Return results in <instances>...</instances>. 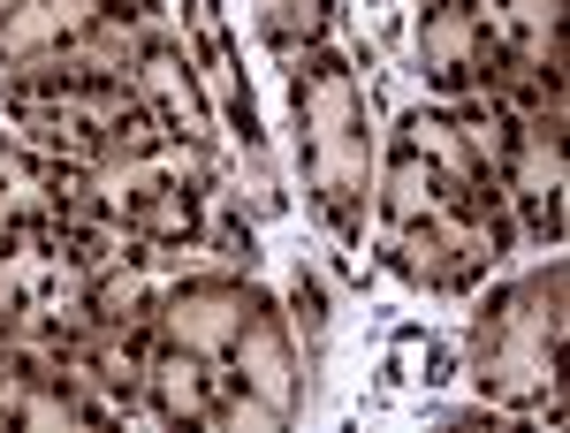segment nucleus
I'll list each match as a JSON object with an SVG mask.
<instances>
[{
    "label": "nucleus",
    "mask_w": 570,
    "mask_h": 433,
    "mask_svg": "<svg viewBox=\"0 0 570 433\" xmlns=\"http://www.w3.org/2000/svg\"><path fill=\"white\" fill-rule=\"evenodd\" d=\"M494 183H502L518 236L556 244L563 236V115L494 122Z\"/></svg>",
    "instance_id": "nucleus-3"
},
{
    "label": "nucleus",
    "mask_w": 570,
    "mask_h": 433,
    "mask_svg": "<svg viewBox=\"0 0 570 433\" xmlns=\"http://www.w3.org/2000/svg\"><path fill=\"white\" fill-rule=\"evenodd\" d=\"M153 304H160V289H153L145 252H115L99 274H85V319L91 327H153Z\"/></svg>",
    "instance_id": "nucleus-10"
},
{
    "label": "nucleus",
    "mask_w": 570,
    "mask_h": 433,
    "mask_svg": "<svg viewBox=\"0 0 570 433\" xmlns=\"http://www.w3.org/2000/svg\"><path fill=\"white\" fill-rule=\"evenodd\" d=\"M107 0H16L0 16V69H31V61H53L61 46L99 23Z\"/></svg>",
    "instance_id": "nucleus-9"
},
{
    "label": "nucleus",
    "mask_w": 570,
    "mask_h": 433,
    "mask_svg": "<svg viewBox=\"0 0 570 433\" xmlns=\"http://www.w3.org/2000/svg\"><path fill=\"white\" fill-rule=\"evenodd\" d=\"M502 23L487 0H419V69L441 99H480Z\"/></svg>",
    "instance_id": "nucleus-5"
},
{
    "label": "nucleus",
    "mask_w": 570,
    "mask_h": 433,
    "mask_svg": "<svg viewBox=\"0 0 570 433\" xmlns=\"http://www.w3.org/2000/svg\"><path fill=\"white\" fill-rule=\"evenodd\" d=\"M220 388H228V373H214V357L160 350L153 373H145V403H137V419H160V426H214Z\"/></svg>",
    "instance_id": "nucleus-8"
},
{
    "label": "nucleus",
    "mask_w": 570,
    "mask_h": 433,
    "mask_svg": "<svg viewBox=\"0 0 570 433\" xmlns=\"http://www.w3.org/2000/svg\"><path fill=\"white\" fill-rule=\"evenodd\" d=\"M220 365H228V381H236L244 395H259L282 426L305 411V350H297V335H289V312L266 297V289H252L244 327H236V343L220 350Z\"/></svg>",
    "instance_id": "nucleus-4"
},
{
    "label": "nucleus",
    "mask_w": 570,
    "mask_h": 433,
    "mask_svg": "<svg viewBox=\"0 0 570 433\" xmlns=\"http://www.w3.org/2000/svg\"><path fill=\"white\" fill-rule=\"evenodd\" d=\"M289 115H297V152H305V190L320 220L357 244L365 236V206H373V168H381V137H373V107L357 69L335 46H312L289 69Z\"/></svg>",
    "instance_id": "nucleus-2"
},
{
    "label": "nucleus",
    "mask_w": 570,
    "mask_h": 433,
    "mask_svg": "<svg viewBox=\"0 0 570 433\" xmlns=\"http://www.w3.org/2000/svg\"><path fill=\"white\" fill-rule=\"evenodd\" d=\"M487 8H494L502 31H532V39L563 31V0H487Z\"/></svg>",
    "instance_id": "nucleus-14"
},
{
    "label": "nucleus",
    "mask_w": 570,
    "mask_h": 433,
    "mask_svg": "<svg viewBox=\"0 0 570 433\" xmlns=\"http://www.w3.org/2000/svg\"><path fill=\"white\" fill-rule=\"evenodd\" d=\"M8 8H16V0H0V16H8Z\"/></svg>",
    "instance_id": "nucleus-15"
},
{
    "label": "nucleus",
    "mask_w": 570,
    "mask_h": 433,
    "mask_svg": "<svg viewBox=\"0 0 570 433\" xmlns=\"http://www.w3.org/2000/svg\"><path fill=\"white\" fill-rule=\"evenodd\" d=\"M236 206H252V214H274L282 206V190H274V160H266V145L252 130H244V168H236Z\"/></svg>",
    "instance_id": "nucleus-13"
},
{
    "label": "nucleus",
    "mask_w": 570,
    "mask_h": 433,
    "mask_svg": "<svg viewBox=\"0 0 570 433\" xmlns=\"http://www.w3.org/2000/svg\"><path fill=\"white\" fill-rule=\"evenodd\" d=\"M252 8H259V39L274 46L282 61L312 53L320 31H327V0H252Z\"/></svg>",
    "instance_id": "nucleus-11"
},
{
    "label": "nucleus",
    "mask_w": 570,
    "mask_h": 433,
    "mask_svg": "<svg viewBox=\"0 0 570 433\" xmlns=\"http://www.w3.org/2000/svg\"><path fill=\"white\" fill-rule=\"evenodd\" d=\"M563 327H570V274L563 259L502 282L472 312V388L487 411L518 419H563Z\"/></svg>",
    "instance_id": "nucleus-1"
},
{
    "label": "nucleus",
    "mask_w": 570,
    "mask_h": 433,
    "mask_svg": "<svg viewBox=\"0 0 570 433\" xmlns=\"http://www.w3.org/2000/svg\"><path fill=\"white\" fill-rule=\"evenodd\" d=\"M130 91L160 115V130L176 137H206V91L190 77V61H183V46L168 31H153V39L130 53Z\"/></svg>",
    "instance_id": "nucleus-7"
},
{
    "label": "nucleus",
    "mask_w": 570,
    "mask_h": 433,
    "mask_svg": "<svg viewBox=\"0 0 570 433\" xmlns=\"http://www.w3.org/2000/svg\"><path fill=\"white\" fill-rule=\"evenodd\" d=\"M244 304H252L244 274H183L153 304V335H160V350H190V357H214L220 365V350L236 343V327H244Z\"/></svg>",
    "instance_id": "nucleus-6"
},
{
    "label": "nucleus",
    "mask_w": 570,
    "mask_h": 433,
    "mask_svg": "<svg viewBox=\"0 0 570 433\" xmlns=\"http://www.w3.org/2000/svg\"><path fill=\"white\" fill-rule=\"evenodd\" d=\"M282 312H289L297 350H305V357H320V350H327V289H320V274H305V266H297V282H289Z\"/></svg>",
    "instance_id": "nucleus-12"
}]
</instances>
